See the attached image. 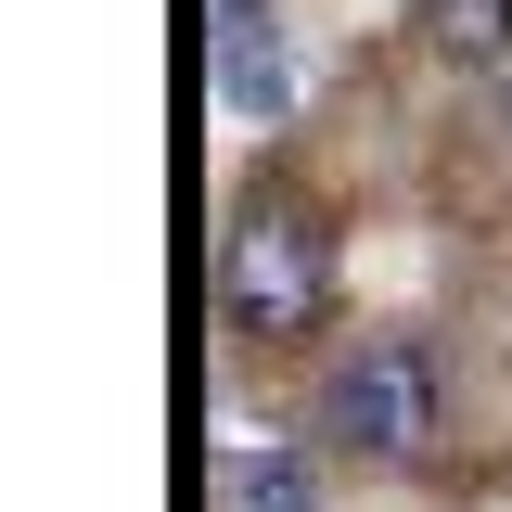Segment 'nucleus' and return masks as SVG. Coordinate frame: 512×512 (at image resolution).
Segmentation results:
<instances>
[{
    "instance_id": "f03ea898",
    "label": "nucleus",
    "mask_w": 512,
    "mask_h": 512,
    "mask_svg": "<svg viewBox=\"0 0 512 512\" xmlns=\"http://www.w3.org/2000/svg\"><path fill=\"white\" fill-rule=\"evenodd\" d=\"M436 423H448V384H436V346H410V333H372L320 372V448H346V461H423Z\"/></svg>"
},
{
    "instance_id": "423d86ee",
    "label": "nucleus",
    "mask_w": 512,
    "mask_h": 512,
    "mask_svg": "<svg viewBox=\"0 0 512 512\" xmlns=\"http://www.w3.org/2000/svg\"><path fill=\"white\" fill-rule=\"evenodd\" d=\"M500 128H512V116H500Z\"/></svg>"
},
{
    "instance_id": "20e7f679",
    "label": "nucleus",
    "mask_w": 512,
    "mask_h": 512,
    "mask_svg": "<svg viewBox=\"0 0 512 512\" xmlns=\"http://www.w3.org/2000/svg\"><path fill=\"white\" fill-rule=\"evenodd\" d=\"M410 26H423V52H436V64H474V77L512 52V0H423Z\"/></svg>"
},
{
    "instance_id": "7ed1b4c3",
    "label": "nucleus",
    "mask_w": 512,
    "mask_h": 512,
    "mask_svg": "<svg viewBox=\"0 0 512 512\" xmlns=\"http://www.w3.org/2000/svg\"><path fill=\"white\" fill-rule=\"evenodd\" d=\"M205 77H218V103L244 128L295 116V52H282V26H269L256 0H205Z\"/></svg>"
},
{
    "instance_id": "f257e3e1",
    "label": "nucleus",
    "mask_w": 512,
    "mask_h": 512,
    "mask_svg": "<svg viewBox=\"0 0 512 512\" xmlns=\"http://www.w3.org/2000/svg\"><path fill=\"white\" fill-rule=\"evenodd\" d=\"M218 308L244 333H269V346L333 308V231H320V205H295V192H244L231 205V231H218Z\"/></svg>"
},
{
    "instance_id": "39448f33",
    "label": "nucleus",
    "mask_w": 512,
    "mask_h": 512,
    "mask_svg": "<svg viewBox=\"0 0 512 512\" xmlns=\"http://www.w3.org/2000/svg\"><path fill=\"white\" fill-rule=\"evenodd\" d=\"M218 512H320V487H308V461H295V448H231Z\"/></svg>"
}]
</instances>
